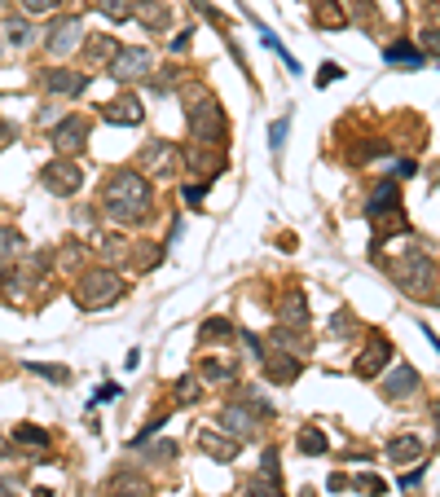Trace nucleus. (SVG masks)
<instances>
[{
  "label": "nucleus",
  "mask_w": 440,
  "mask_h": 497,
  "mask_svg": "<svg viewBox=\"0 0 440 497\" xmlns=\"http://www.w3.org/2000/svg\"><path fill=\"white\" fill-rule=\"evenodd\" d=\"M154 260H164V247H136V256H133V265L136 268H154Z\"/></svg>",
  "instance_id": "34"
},
{
  "label": "nucleus",
  "mask_w": 440,
  "mask_h": 497,
  "mask_svg": "<svg viewBox=\"0 0 440 497\" xmlns=\"http://www.w3.org/2000/svg\"><path fill=\"white\" fill-rule=\"evenodd\" d=\"M23 251H27L23 233L9 230V225H0V260H9V256H23Z\"/></svg>",
  "instance_id": "25"
},
{
  "label": "nucleus",
  "mask_w": 440,
  "mask_h": 497,
  "mask_svg": "<svg viewBox=\"0 0 440 497\" xmlns=\"http://www.w3.org/2000/svg\"><path fill=\"white\" fill-rule=\"evenodd\" d=\"M199 449H203L207 458H216V463H234L238 458V440L229 431H225V436H220V431H203V436H199Z\"/></svg>",
  "instance_id": "18"
},
{
  "label": "nucleus",
  "mask_w": 440,
  "mask_h": 497,
  "mask_svg": "<svg viewBox=\"0 0 440 497\" xmlns=\"http://www.w3.org/2000/svg\"><path fill=\"white\" fill-rule=\"evenodd\" d=\"M277 322L291 326V331H308V299L300 291H286L277 299Z\"/></svg>",
  "instance_id": "16"
},
{
  "label": "nucleus",
  "mask_w": 440,
  "mask_h": 497,
  "mask_svg": "<svg viewBox=\"0 0 440 497\" xmlns=\"http://www.w3.org/2000/svg\"><path fill=\"white\" fill-rule=\"evenodd\" d=\"M84 53H89V67H110L115 58H119V40H110V35H89V44H84Z\"/></svg>",
  "instance_id": "22"
},
{
  "label": "nucleus",
  "mask_w": 440,
  "mask_h": 497,
  "mask_svg": "<svg viewBox=\"0 0 440 497\" xmlns=\"http://www.w3.org/2000/svg\"><path fill=\"white\" fill-rule=\"evenodd\" d=\"M352 484H357V489H361V493H374V497H383V493H388V484H383V480H379V475H357V480H352Z\"/></svg>",
  "instance_id": "35"
},
{
  "label": "nucleus",
  "mask_w": 440,
  "mask_h": 497,
  "mask_svg": "<svg viewBox=\"0 0 440 497\" xmlns=\"http://www.w3.org/2000/svg\"><path fill=\"white\" fill-rule=\"evenodd\" d=\"M14 440H18V445H32V449H49V431L32 427V423H23V427H14Z\"/></svg>",
  "instance_id": "28"
},
{
  "label": "nucleus",
  "mask_w": 440,
  "mask_h": 497,
  "mask_svg": "<svg viewBox=\"0 0 440 497\" xmlns=\"http://www.w3.org/2000/svg\"><path fill=\"white\" fill-rule=\"evenodd\" d=\"M154 67V58H150V49H119V58L110 62V75L119 80V84H136V80H145Z\"/></svg>",
  "instance_id": "8"
},
{
  "label": "nucleus",
  "mask_w": 440,
  "mask_h": 497,
  "mask_svg": "<svg viewBox=\"0 0 440 497\" xmlns=\"http://www.w3.org/2000/svg\"><path fill=\"white\" fill-rule=\"evenodd\" d=\"M89 80H93V75H84V70H67V67L44 70V89H49L53 98H80V93L89 89Z\"/></svg>",
  "instance_id": "12"
},
{
  "label": "nucleus",
  "mask_w": 440,
  "mask_h": 497,
  "mask_svg": "<svg viewBox=\"0 0 440 497\" xmlns=\"http://www.w3.org/2000/svg\"><path fill=\"white\" fill-rule=\"evenodd\" d=\"M265 379H269V383H295V379H300V357H291V352L265 357Z\"/></svg>",
  "instance_id": "19"
},
{
  "label": "nucleus",
  "mask_w": 440,
  "mask_h": 497,
  "mask_svg": "<svg viewBox=\"0 0 440 497\" xmlns=\"http://www.w3.org/2000/svg\"><path fill=\"white\" fill-rule=\"evenodd\" d=\"M392 282H397L406 295L432 299V286H436V265H432V256H423V251L409 247L406 256L392 260Z\"/></svg>",
  "instance_id": "3"
},
{
  "label": "nucleus",
  "mask_w": 440,
  "mask_h": 497,
  "mask_svg": "<svg viewBox=\"0 0 440 497\" xmlns=\"http://www.w3.org/2000/svg\"><path fill=\"white\" fill-rule=\"evenodd\" d=\"M190 397H199V383L194 379H181V400H190Z\"/></svg>",
  "instance_id": "43"
},
{
  "label": "nucleus",
  "mask_w": 440,
  "mask_h": 497,
  "mask_svg": "<svg viewBox=\"0 0 440 497\" xmlns=\"http://www.w3.org/2000/svg\"><path fill=\"white\" fill-rule=\"evenodd\" d=\"M80 40H84V23L67 14V18H53V27L44 32V49H49L53 58H67V53L80 49Z\"/></svg>",
  "instance_id": "6"
},
{
  "label": "nucleus",
  "mask_w": 440,
  "mask_h": 497,
  "mask_svg": "<svg viewBox=\"0 0 440 497\" xmlns=\"http://www.w3.org/2000/svg\"><path fill=\"white\" fill-rule=\"evenodd\" d=\"M273 343H277L282 352H291V357H300V352L308 348L304 331H291V326H277V331H273Z\"/></svg>",
  "instance_id": "24"
},
{
  "label": "nucleus",
  "mask_w": 440,
  "mask_h": 497,
  "mask_svg": "<svg viewBox=\"0 0 440 497\" xmlns=\"http://www.w3.org/2000/svg\"><path fill=\"white\" fill-rule=\"evenodd\" d=\"M388 458H392V463H423V440H418V436H397V440H388Z\"/></svg>",
  "instance_id": "21"
},
{
  "label": "nucleus",
  "mask_w": 440,
  "mask_h": 497,
  "mask_svg": "<svg viewBox=\"0 0 440 497\" xmlns=\"http://www.w3.org/2000/svg\"><path fill=\"white\" fill-rule=\"evenodd\" d=\"M5 35H9V44H18V49L35 40V32H32V23H27V18H9V23H5Z\"/></svg>",
  "instance_id": "27"
},
{
  "label": "nucleus",
  "mask_w": 440,
  "mask_h": 497,
  "mask_svg": "<svg viewBox=\"0 0 440 497\" xmlns=\"http://www.w3.org/2000/svg\"><path fill=\"white\" fill-rule=\"evenodd\" d=\"M286 128H291V119H277V124H273V128H269L273 155H277V150H282V141H286Z\"/></svg>",
  "instance_id": "37"
},
{
  "label": "nucleus",
  "mask_w": 440,
  "mask_h": 497,
  "mask_svg": "<svg viewBox=\"0 0 440 497\" xmlns=\"http://www.w3.org/2000/svg\"><path fill=\"white\" fill-rule=\"evenodd\" d=\"M190 133H194V141H203V145H220L229 136L225 110H220V101L211 98L207 89L199 93V101H190Z\"/></svg>",
  "instance_id": "4"
},
{
  "label": "nucleus",
  "mask_w": 440,
  "mask_h": 497,
  "mask_svg": "<svg viewBox=\"0 0 440 497\" xmlns=\"http://www.w3.org/2000/svg\"><path fill=\"white\" fill-rule=\"evenodd\" d=\"M247 497H286V493L277 489V480H265V475H260V480L247 484Z\"/></svg>",
  "instance_id": "33"
},
{
  "label": "nucleus",
  "mask_w": 440,
  "mask_h": 497,
  "mask_svg": "<svg viewBox=\"0 0 440 497\" xmlns=\"http://www.w3.org/2000/svg\"><path fill=\"white\" fill-rule=\"evenodd\" d=\"M185 164L199 167V176H203V181H207V176H216V172H225V159H220V155H211V150H199V145L185 155Z\"/></svg>",
  "instance_id": "23"
},
{
  "label": "nucleus",
  "mask_w": 440,
  "mask_h": 497,
  "mask_svg": "<svg viewBox=\"0 0 440 497\" xmlns=\"http://www.w3.org/2000/svg\"><path fill=\"white\" fill-rule=\"evenodd\" d=\"M35 374H44V379H58V383H62V379H67V370H62V365H32Z\"/></svg>",
  "instance_id": "40"
},
{
  "label": "nucleus",
  "mask_w": 440,
  "mask_h": 497,
  "mask_svg": "<svg viewBox=\"0 0 440 497\" xmlns=\"http://www.w3.org/2000/svg\"><path fill=\"white\" fill-rule=\"evenodd\" d=\"M23 5V14H53L62 0H18Z\"/></svg>",
  "instance_id": "36"
},
{
  "label": "nucleus",
  "mask_w": 440,
  "mask_h": 497,
  "mask_svg": "<svg viewBox=\"0 0 440 497\" xmlns=\"http://www.w3.org/2000/svg\"><path fill=\"white\" fill-rule=\"evenodd\" d=\"M207 190H211V181H199V185H185L181 194H185V202H203Z\"/></svg>",
  "instance_id": "38"
},
{
  "label": "nucleus",
  "mask_w": 440,
  "mask_h": 497,
  "mask_svg": "<svg viewBox=\"0 0 440 497\" xmlns=\"http://www.w3.org/2000/svg\"><path fill=\"white\" fill-rule=\"evenodd\" d=\"M366 216H370V225L388 220V216H401V185L397 181H379L370 202H366Z\"/></svg>",
  "instance_id": "10"
},
{
  "label": "nucleus",
  "mask_w": 440,
  "mask_h": 497,
  "mask_svg": "<svg viewBox=\"0 0 440 497\" xmlns=\"http://www.w3.org/2000/svg\"><path fill=\"white\" fill-rule=\"evenodd\" d=\"M150 454H154V458H176V445H172V440H159Z\"/></svg>",
  "instance_id": "42"
},
{
  "label": "nucleus",
  "mask_w": 440,
  "mask_h": 497,
  "mask_svg": "<svg viewBox=\"0 0 440 497\" xmlns=\"http://www.w3.org/2000/svg\"><path fill=\"white\" fill-rule=\"evenodd\" d=\"M44 190L49 194H58V199H70V194H80V185H84V172L75 159H53V164L44 167Z\"/></svg>",
  "instance_id": "5"
},
{
  "label": "nucleus",
  "mask_w": 440,
  "mask_h": 497,
  "mask_svg": "<svg viewBox=\"0 0 440 497\" xmlns=\"http://www.w3.org/2000/svg\"><path fill=\"white\" fill-rule=\"evenodd\" d=\"M432 304H440V291H432Z\"/></svg>",
  "instance_id": "49"
},
{
  "label": "nucleus",
  "mask_w": 440,
  "mask_h": 497,
  "mask_svg": "<svg viewBox=\"0 0 440 497\" xmlns=\"http://www.w3.org/2000/svg\"><path fill=\"white\" fill-rule=\"evenodd\" d=\"M9 136H14V128H9V124H0V145H9Z\"/></svg>",
  "instance_id": "47"
},
{
  "label": "nucleus",
  "mask_w": 440,
  "mask_h": 497,
  "mask_svg": "<svg viewBox=\"0 0 440 497\" xmlns=\"http://www.w3.org/2000/svg\"><path fill=\"white\" fill-rule=\"evenodd\" d=\"M423 49H427V53H440V32H436V27H427V32H423Z\"/></svg>",
  "instance_id": "41"
},
{
  "label": "nucleus",
  "mask_w": 440,
  "mask_h": 497,
  "mask_svg": "<svg viewBox=\"0 0 440 497\" xmlns=\"http://www.w3.org/2000/svg\"><path fill=\"white\" fill-rule=\"evenodd\" d=\"M0 49H5V44H0Z\"/></svg>",
  "instance_id": "50"
},
{
  "label": "nucleus",
  "mask_w": 440,
  "mask_h": 497,
  "mask_svg": "<svg viewBox=\"0 0 440 497\" xmlns=\"http://www.w3.org/2000/svg\"><path fill=\"white\" fill-rule=\"evenodd\" d=\"M102 119H106V124H128V128H136V124L145 119V110H141V101H136L133 93H124V98L106 101V106H102Z\"/></svg>",
  "instance_id": "14"
},
{
  "label": "nucleus",
  "mask_w": 440,
  "mask_h": 497,
  "mask_svg": "<svg viewBox=\"0 0 440 497\" xmlns=\"http://www.w3.org/2000/svg\"><path fill=\"white\" fill-rule=\"evenodd\" d=\"M141 167H145V172H159V176H172V172L181 167V155H176L172 141H154V145L141 150Z\"/></svg>",
  "instance_id": "13"
},
{
  "label": "nucleus",
  "mask_w": 440,
  "mask_h": 497,
  "mask_svg": "<svg viewBox=\"0 0 440 497\" xmlns=\"http://www.w3.org/2000/svg\"><path fill=\"white\" fill-rule=\"evenodd\" d=\"M133 18L145 27V32H164L172 23V14H168L164 0H141V5H133Z\"/></svg>",
  "instance_id": "20"
},
{
  "label": "nucleus",
  "mask_w": 440,
  "mask_h": 497,
  "mask_svg": "<svg viewBox=\"0 0 440 497\" xmlns=\"http://www.w3.org/2000/svg\"><path fill=\"white\" fill-rule=\"evenodd\" d=\"M106 497H150V480L136 471H115L106 480Z\"/></svg>",
  "instance_id": "17"
},
{
  "label": "nucleus",
  "mask_w": 440,
  "mask_h": 497,
  "mask_svg": "<svg viewBox=\"0 0 440 497\" xmlns=\"http://www.w3.org/2000/svg\"><path fill=\"white\" fill-rule=\"evenodd\" d=\"M150 181H145V172H136V167H119V172H110L102 185V207L110 220H145V211H150Z\"/></svg>",
  "instance_id": "1"
},
{
  "label": "nucleus",
  "mask_w": 440,
  "mask_h": 497,
  "mask_svg": "<svg viewBox=\"0 0 440 497\" xmlns=\"http://www.w3.org/2000/svg\"><path fill=\"white\" fill-rule=\"evenodd\" d=\"M339 75H343V67H335V62H326V67L317 70V84L326 89V84H331V80H339Z\"/></svg>",
  "instance_id": "39"
},
{
  "label": "nucleus",
  "mask_w": 440,
  "mask_h": 497,
  "mask_svg": "<svg viewBox=\"0 0 440 497\" xmlns=\"http://www.w3.org/2000/svg\"><path fill=\"white\" fill-rule=\"evenodd\" d=\"M115 397H119V388H115V383H106L102 392H98V400H115Z\"/></svg>",
  "instance_id": "46"
},
{
  "label": "nucleus",
  "mask_w": 440,
  "mask_h": 497,
  "mask_svg": "<svg viewBox=\"0 0 440 497\" xmlns=\"http://www.w3.org/2000/svg\"><path fill=\"white\" fill-rule=\"evenodd\" d=\"M199 339H203V343H220V339H234V326H229L225 317H211L203 331H199Z\"/></svg>",
  "instance_id": "29"
},
{
  "label": "nucleus",
  "mask_w": 440,
  "mask_h": 497,
  "mask_svg": "<svg viewBox=\"0 0 440 497\" xmlns=\"http://www.w3.org/2000/svg\"><path fill=\"white\" fill-rule=\"evenodd\" d=\"M98 9H102L110 23H124V18H133V5H128V0H98Z\"/></svg>",
  "instance_id": "30"
},
{
  "label": "nucleus",
  "mask_w": 440,
  "mask_h": 497,
  "mask_svg": "<svg viewBox=\"0 0 440 497\" xmlns=\"http://www.w3.org/2000/svg\"><path fill=\"white\" fill-rule=\"evenodd\" d=\"M220 423H225V431H229L234 440H251V436H256V427H260V414H256L247 400H234V405H225Z\"/></svg>",
  "instance_id": "11"
},
{
  "label": "nucleus",
  "mask_w": 440,
  "mask_h": 497,
  "mask_svg": "<svg viewBox=\"0 0 440 497\" xmlns=\"http://www.w3.org/2000/svg\"><path fill=\"white\" fill-rule=\"evenodd\" d=\"M190 40H194V32H181L176 40H172V49H176V53H185V49H190Z\"/></svg>",
  "instance_id": "44"
},
{
  "label": "nucleus",
  "mask_w": 440,
  "mask_h": 497,
  "mask_svg": "<svg viewBox=\"0 0 440 497\" xmlns=\"http://www.w3.org/2000/svg\"><path fill=\"white\" fill-rule=\"evenodd\" d=\"M432 414H436V431H440V400H436V409H432Z\"/></svg>",
  "instance_id": "48"
},
{
  "label": "nucleus",
  "mask_w": 440,
  "mask_h": 497,
  "mask_svg": "<svg viewBox=\"0 0 440 497\" xmlns=\"http://www.w3.org/2000/svg\"><path fill=\"white\" fill-rule=\"evenodd\" d=\"M203 379H211V383H229V379H234V361H203Z\"/></svg>",
  "instance_id": "31"
},
{
  "label": "nucleus",
  "mask_w": 440,
  "mask_h": 497,
  "mask_svg": "<svg viewBox=\"0 0 440 497\" xmlns=\"http://www.w3.org/2000/svg\"><path fill=\"white\" fill-rule=\"evenodd\" d=\"M89 145V119L84 115H67L58 128H53V150L62 155V159H70V155H80Z\"/></svg>",
  "instance_id": "7"
},
{
  "label": "nucleus",
  "mask_w": 440,
  "mask_h": 497,
  "mask_svg": "<svg viewBox=\"0 0 440 497\" xmlns=\"http://www.w3.org/2000/svg\"><path fill=\"white\" fill-rule=\"evenodd\" d=\"M0 497H23V493H18V484H14V480H0Z\"/></svg>",
  "instance_id": "45"
},
{
  "label": "nucleus",
  "mask_w": 440,
  "mask_h": 497,
  "mask_svg": "<svg viewBox=\"0 0 440 497\" xmlns=\"http://www.w3.org/2000/svg\"><path fill=\"white\" fill-rule=\"evenodd\" d=\"M418 383H423V379H418V370H414V365H397V370L383 379V397H388V400H406V397L418 392Z\"/></svg>",
  "instance_id": "15"
},
{
  "label": "nucleus",
  "mask_w": 440,
  "mask_h": 497,
  "mask_svg": "<svg viewBox=\"0 0 440 497\" xmlns=\"http://www.w3.org/2000/svg\"><path fill=\"white\" fill-rule=\"evenodd\" d=\"M119 295H124V277H119L115 268H89V273H80V282H75V304L89 308V313L119 304Z\"/></svg>",
  "instance_id": "2"
},
{
  "label": "nucleus",
  "mask_w": 440,
  "mask_h": 497,
  "mask_svg": "<svg viewBox=\"0 0 440 497\" xmlns=\"http://www.w3.org/2000/svg\"><path fill=\"white\" fill-rule=\"evenodd\" d=\"M383 58L397 62V67H401V62H406V67H423V49H414V44H392Z\"/></svg>",
  "instance_id": "26"
},
{
  "label": "nucleus",
  "mask_w": 440,
  "mask_h": 497,
  "mask_svg": "<svg viewBox=\"0 0 440 497\" xmlns=\"http://www.w3.org/2000/svg\"><path fill=\"white\" fill-rule=\"evenodd\" d=\"M392 361V343H388V334H370V343L361 348V357H357V379H379L383 370Z\"/></svg>",
  "instance_id": "9"
},
{
  "label": "nucleus",
  "mask_w": 440,
  "mask_h": 497,
  "mask_svg": "<svg viewBox=\"0 0 440 497\" xmlns=\"http://www.w3.org/2000/svg\"><path fill=\"white\" fill-rule=\"evenodd\" d=\"M300 449H304V454H326V436H322L317 427L300 431Z\"/></svg>",
  "instance_id": "32"
}]
</instances>
